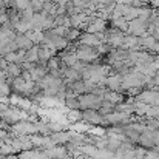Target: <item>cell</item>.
Returning a JSON list of instances; mask_svg holds the SVG:
<instances>
[{"instance_id": "6da1fadb", "label": "cell", "mask_w": 159, "mask_h": 159, "mask_svg": "<svg viewBox=\"0 0 159 159\" xmlns=\"http://www.w3.org/2000/svg\"><path fill=\"white\" fill-rule=\"evenodd\" d=\"M82 119L87 120V122H90L91 125H102V124L107 122L104 114H101L99 111H96V110H93V108L84 110V111H82Z\"/></svg>"}]
</instances>
